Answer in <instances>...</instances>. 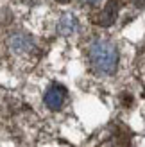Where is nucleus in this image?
Returning <instances> with one entry per match:
<instances>
[{
  "instance_id": "f257e3e1",
  "label": "nucleus",
  "mask_w": 145,
  "mask_h": 147,
  "mask_svg": "<svg viewBox=\"0 0 145 147\" xmlns=\"http://www.w3.org/2000/svg\"><path fill=\"white\" fill-rule=\"evenodd\" d=\"M90 61L97 72L111 76L118 68V49L111 41L99 40L90 47Z\"/></svg>"
},
{
  "instance_id": "39448f33",
  "label": "nucleus",
  "mask_w": 145,
  "mask_h": 147,
  "mask_svg": "<svg viewBox=\"0 0 145 147\" xmlns=\"http://www.w3.org/2000/svg\"><path fill=\"white\" fill-rule=\"evenodd\" d=\"M11 47L16 50V52H25L27 49L32 47V41L27 38V36H21V34H16L11 38Z\"/></svg>"
},
{
  "instance_id": "423d86ee",
  "label": "nucleus",
  "mask_w": 145,
  "mask_h": 147,
  "mask_svg": "<svg viewBox=\"0 0 145 147\" xmlns=\"http://www.w3.org/2000/svg\"><path fill=\"white\" fill-rule=\"evenodd\" d=\"M134 4L138 7H145V0H134Z\"/></svg>"
},
{
  "instance_id": "20e7f679",
  "label": "nucleus",
  "mask_w": 145,
  "mask_h": 147,
  "mask_svg": "<svg viewBox=\"0 0 145 147\" xmlns=\"http://www.w3.org/2000/svg\"><path fill=\"white\" fill-rule=\"evenodd\" d=\"M77 18L74 16V14H63L59 24H57V31H59V34L63 36H72L75 31H77Z\"/></svg>"
},
{
  "instance_id": "7ed1b4c3",
  "label": "nucleus",
  "mask_w": 145,
  "mask_h": 147,
  "mask_svg": "<svg viewBox=\"0 0 145 147\" xmlns=\"http://www.w3.org/2000/svg\"><path fill=\"white\" fill-rule=\"evenodd\" d=\"M117 16H118V2L117 0H109L104 9L93 18V22H95L97 25H100V27H109V25L115 24Z\"/></svg>"
},
{
  "instance_id": "6e6552de",
  "label": "nucleus",
  "mask_w": 145,
  "mask_h": 147,
  "mask_svg": "<svg viewBox=\"0 0 145 147\" xmlns=\"http://www.w3.org/2000/svg\"><path fill=\"white\" fill-rule=\"evenodd\" d=\"M56 2H59V4H68L70 0H56Z\"/></svg>"
},
{
  "instance_id": "f03ea898",
  "label": "nucleus",
  "mask_w": 145,
  "mask_h": 147,
  "mask_svg": "<svg viewBox=\"0 0 145 147\" xmlns=\"http://www.w3.org/2000/svg\"><path fill=\"white\" fill-rule=\"evenodd\" d=\"M45 104L48 109H52V111H57V109H61V106L64 104V100H66V88L63 84H57L54 83L52 86H48V90L45 92Z\"/></svg>"
},
{
  "instance_id": "0eeeda50",
  "label": "nucleus",
  "mask_w": 145,
  "mask_h": 147,
  "mask_svg": "<svg viewBox=\"0 0 145 147\" xmlns=\"http://www.w3.org/2000/svg\"><path fill=\"white\" fill-rule=\"evenodd\" d=\"M84 2H86V4H90V5H97L100 0H84Z\"/></svg>"
}]
</instances>
